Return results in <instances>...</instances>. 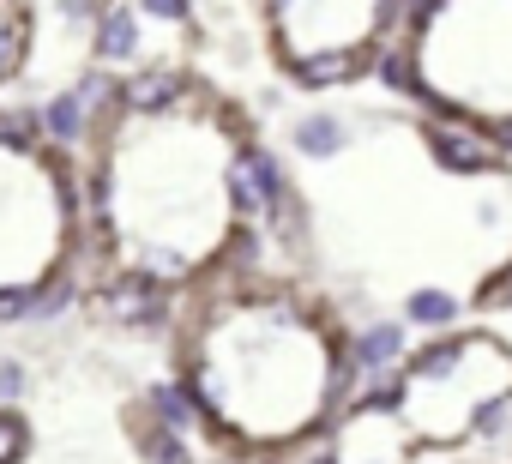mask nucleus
Masks as SVG:
<instances>
[{"label": "nucleus", "mask_w": 512, "mask_h": 464, "mask_svg": "<svg viewBox=\"0 0 512 464\" xmlns=\"http://www.w3.org/2000/svg\"><path fill=\"white\" fill-rule=\"evenodd\" d=\"M374 79L398 97H416V61L410 49H374Z\"/></svg>", "instance_id": "obj_14"}, {"label": "nucleus", "mask_w": 512, "mask_h": 464, "mask_svg": "<svg viewBox=\"0 0 512 464\" xmlns=\"http://www.w3.org/2000/svg\"><path fill=\"white\" fill-rule=\"evenodd\" d=\"M25 440H31L25 434V416L7 404V410H0V464H19L25 458Z\"/></svg>", "instance_id": "obj_17"}, {"label": "nucleus", "mask_w": 512, "mask_h": 464, "mask_svg": "<svg viewBox=\"0 0 512 464\" xmlns=\"http://www.w3.org/2000/svg\"><path fill=\"white\" fill-rule=\"evenodd\" d=\"M476 302H482V308H512V266H506V272H494V278H482Z\"/></svg>", "instance_id": "obj_19"}, {"label": "nucleus", "mask_w": 512, "mask_h": 464, "mask_svg": "<svg viewBox=\"0 0 512 464\" xmlns=\"http://www.w3.org/2000/svg\"><path fill=\"white\" fill-rule=\"evenodd\" d=\"M422 139H428L434 163H440V169H458V175H482V169H500V163H506V157L494 151L488 127H476V121H458V115H446V121H428V127H422Z\"/></svg>", "instance_id": "obj_7"}, {"label": "nucleus", "mask_w": 512, "mask_h": 464, "mask_svg": "<svg viewBox=\"0 0 512 464\" xmlns=\"http://www.w3.org/2000/svg\"><path fill=\"white\" fill-rule=\"evenodd\" d=\"M344 139H350V127H344V115H332V109H308V115H296V127H290V145H296L302 157H338Z\"/></svg>", "instance_id": "obj_10"}, {"label": "nucleus", "mask_w": 512, "mask_h": 464, "mask_svg": "<svg viewBox=\"0 0 512 464\" xmlns=\"http://www.w3.org/2000/svg\"><path fill=\"white\" fill-rule=\"evenodd\" d=\"M193 91V79L181 73V67H139V73H127L121 85H115V103L121 109H169V103H181Z\"/></svg>", "instance_id": "obj_9"}, {"label": "nucleus", "mask_w": 512, "mask_h": 464, "mask_svg": "<svg viewBox=\"0 0 512 464\" xmlns=\"http://www.w3.org/2000/svg\"><path fill=\"white\" fill-rule=\"evenodd\" d=\"M404 320H410V326H428V332H440V326H452V320H458V302H452L446 290H410V302H404Z\"/></svg>", "instance_id": "obj_13"}, {"label": "nucleus", "mask_w": 512, "mask_h": 464, "mask_svg": "<svg viewBox=\"0 0 512 464\" xmlns=\"http://www.w3.org/2000/svg\"><path fill=\"white\" fill-rule=\"evenodd\" d=\"M488 139H494V151H500V157H512V115H506V121H494V127H488Z\"/></svg>", "instance_id": "obj_21"}, {"label": "nucleus", "mask_w": 512, "mask_h": 464, "mask_svg": "<svg viewBox=\"0 0 512 464\" xmlns=\"http://www.w3.org/2000/svg\"><path fill=\"white\" fill-rule=\"evenodd\" d=\"M151 416H157L163 428H175V434H181V428H193V422H199V404H193L181 386H151Z\"/></svg>", "instance_id": "obj_15"}, {"label": "nucleus", "mask_w": 512, "mask_h": 464, "mask_svg": "<svg viewBox=\"0 0 512 464\" xmlns=\"http://www.w3.org/2000/svg\"><path fill=\"white\" fill-rule=\"evenodd\" d=\"M139 19H163V25H187L193 19V0H133Z\"/></svg>", "instance_id": "obj_18"}, {"label": "nucleus", "mask_w": 512, "mask_h": 464, "mask_svg": "<svg viewBox=\"0 0 512 464\" xmlns=\"http://www.w3.org/2000/svg\"><path fill=\"white\" fill-rule=\"evenodd\" d=\"M145 458H151V464H193V452L181 446V434H175V428H163V422L145 434Z\"/></svg>", "instance_id": "obj_16"}, {"label": "nucleus", "mask_w": 512, "mask_h": 464, "mask_svg": "<svg viewBox=\"0 0 512 464\" xmlns=\"http://www.w3.org/2000/svg\"><path fill=\"white\" fill-rule=\"evenodd\" d=\"M73 242V181L61 151L0 139V290L61 278Z\"/></svg>", "instance_id": "obj_5"}, {"label": "nucleus", "mask_w": 512, "mask_h": 464, "mask_svg": "<svg viewBox=\"0 0 512 464\" xmlns=\"http://www.w3.org/2000/svg\"><path fill=\"white\" fill-rule=\"evenodd\" d=\"M350 374L356 362L338 350L332 320L296 296L235 290L187 326V392L199 416L241 446L314 434L350 392Z\"/></svg>", "instance_id": "obj_2"}, {"label": "nucleus", "mask_w": 512, "mask_h": 464, "mask_svg": "<svg viewBox=\"0 0 512 464\" xmlns=\"http://www.w3.org/2000/svg\"><path fill=\"white\" fill-rule=\"evenodd\" d=\"M37 127H43L55 145H79V139L97 127V115L79 103V91H61V97H49V103L37 109Z\"/></svg>", "instance_id": "obj_11"}, {"label": "nucleus", "mask_w": 512, "mask_h": 464, "mask_svg": "<svg viewBox=\"0 0 512 464\" xmlns=\"http://www.w3.org/2000/svg\"><path fill=\"white\" fill-rule=\"evenodd\" d=\"M350 362H356V368H368V374H386V368H398V362H404V326H398V320H380V326H368V332L350 344Z\"/></svg>", "instance_id": "obj_12"}, {"label": "nucleus", "mask_w": 512, "mask_h": 464, "mask_svg": "<svg viewBox=\"0 0 512 464\" xmlns=\"http://www.w3.org/2000/svg\"><path fill=\"white\" fill-rule=\"evenodd\" d=\"M398 386L392 410L410 434L458 446L464 434H500L512 416V356L500 338H452V344H428L422 356L398 362Z\"/></svg>", "instance_id": "obj_4"}, {"label": "nucleus", "mask_w": 512, "mask_h": 464, "mask_svg": "<svg viewBox=\"0 0 512 464\" xmlns=\"http://www.w3.org/2000/svg\"><path fill=\"white\" fill-rule=\"evenodd\" d=\"M139 43H145V19L133 7H121V0H109V7H97V25H91V49L103 67H133L139 61Z\"/></svg>", "instance_id": "obj_8"}, {"label": "nucleus", "mask_w": 512, "mask_h": 464, "mask_svg": "<svg viewBox=\"0 0 512 464\" xmlns=\"http://www.w3.org/2000/svg\"><path fill=\"white\" fill-rule=\"evenodd\" d=\"M398 7L404 0H266V25L284 73L326 91L368 67V55L398 25Z\"/></svg>", "instance_id": "obj_6"}, {"label": "nucleus", "mask_w": 512, "mask_h": 464, "mask_svg": "<svg viewBox=\"0 0 512 464\" xmlns=\"http://www.w3.org/2000/svg\"><path fill=\"white\" fill-rule=\"evenodd\" d=\"M416 97L494 127L512 115V0H416L410 13Z\"/></svg>", "instance_id": "obj_3"}, {"label": "nucleus", "mask_w": 512, "mask_h": 464, "mask_svg": "<svg viewBox=\"0 0 512 464\" xmlns=\"http://www.w3.org/2000/svg\"><path fill=\"white\" fill-rule=\"evenodd\" d=\"M25 392V362H0V410Z\"/></svg>", "instance_id": "obj_20"}, {"label": "nucleus", "mask_w": 512, "mask_h": 464, "mask_svg": "<svg viewBox=\"0 0 512 464\" xmlns=\"http://www.w3.org/2000/svg\"><path fill=\"white\" fill-rule=\"evenodd\" d=\"M241 151L235 115L193 91L169 109H121L109 127L97 121V217L115 266L151 284H181L217 266L241 236L229 193Z\"/></svg>", "instance_id": "obj_1"}]
</instances>
